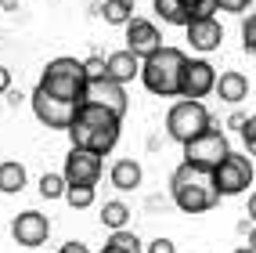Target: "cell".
I'll return each mask as SVG.
<instances>
[{"label":"cell","instance_id":"obj_1","mask_svg":"<svg viewBox=\"0 0 256 253\" xmlns=\"http://www.w3.org/2000/svg\"><path fill=\"white\" fill-rule=\"evenodd\" d=\"M119 130H123V116L98 105V101H80V109L69 123V141L76 148H90V152H101V156H108L119 141Z\"/></svg>","mask_w":256,"mask_h":253},{"label":"cell","instance_id":"obj_2","mask_svg":"<svg viewBox=\"0 0 256 253\" xmlns=\"http://www.w3.org/2000/svg\"><path fill=\"white\" fill-rule=\"evenodd\" d=\"M170 195L184 213H206L220 202V188L213 170H202L195 163H180L170 174Z\"/></svg>","mask_w":256,"mask_h":253},{"label":"cell","instance_id":"obj_3","mask_svg":"<svg viewBox=\"0 0 256 253\" xmlns=\"http://www.w3.org/2000/svg\"><path fill=\"white\" fill-rule=\"evenodd\" d=\"M188 58L180 47H159L156 55H148L141 62V83L156 94V98H180V83H184V69Z\"/></svg>","mask_w":256,"mask_h":253},{"label":"cell","instance_id":"obj_4","mask_svg":"<svg viewBox=\"0 0 256 253\" xmlns=\"http://www.w3.org/2000/svg\"><path fill=\"white\" fill-rule=\"evenodd\" d=\"M36 87L58 94L65 101H83L87 98V69H83V62H76V58H54V62H47V69H44Z\"/></svg>","mask_w":256,"mask_h":253},{"label":"cell","instance_id":"obj_5","mask_svg":"<svg viewBox=\"0 0 256 253\" xmlns=\"http://www.w3.org/2000/svg\"><path fill=\"white\" fill-rule=\"evenodd\" d=\"M210 127H213V116H210V109L202 105L198 98H180L177 105L166 112V134L177 145H188L192 138L206 134Z\"/></svg>","mask_w":256,"mask_h":253},{"label":"cell","instance_id":"obj_6","mask_svg":"<svg viewBox=\"0 0 256 253\" xmlns=\"http://www.w3.org/2000/svg\"><path fill=\"white\" fill-rule=\"evenodd\" d=\"M228 152H231L228 134L220 127H210L206 134H198V138H192L184 145V163H195L202 170H216V166L228 159Z\"/></svg>","mask_w":256,"mask_h":253},{"label":"cell","instance_id":"obj_7","mask_svg":"<svg viewBox=\"0 0 256 253\" xmlns=\"http://www.w3.org/2000/svg\"><path fill=\"white\" fill-rule=\"evenodd\" d=\"M29 101H32V112H36V120H40L47 130H69L72 116H76V109H80V101H65V98H58V94L44 91V87L32 91Z\"/></svg>","mask_w":256,"mask_h":253},{"label":"cell","instance_id":"obj_8","mask_svg":"<svg viewBox=\"0 0 256 253\" xmlns=\"http://www.w3.org/2000/svg\"><path fill=\"white\" fill-rule=\"evenodd\" d=\"M213 177H216L220 195L246 192L249 184H252V159H249V152H246V156H242V152H228V159L213 170Z\"/></svg>","mask_w":256,"mask_h":253},{"label":"cell","instance_id":"obj_9","mask_svg":"<svg viewBox=\"0 0 256 253\" xmlns=\"http://www.w3.org/2000/svg\"><path fill=\"white\" fill-rule=\"evenodd\" d=\"M65 177H69V184H98L101 177V152H90V148H76L65 156Z\"/></svg>","mask_w":256,"mask_h":253},{"label":"cell","instance_id":"obj_10","mask_svg":"<svg viewBox=\"0 0 256 253\" xmlns=\"http://www.w3.org/2000/svg\"><path fill=\"white\" fill-rule=\"evenodd\" d=\"M216 69L206 62V58H195V62H188V69H184V83H180V98H206L216 91Z\"/></svg>","mask_w":256,"mask_h":253},{"label":"cell","instance_id":"obj_11","mask_svg":"<svg viewBox=\"0 0 256 253\" xmlns=\"http://www.w3.org/2000/svg\"><path fill=\"white\" fill-rule=\"evenodd\" d=\"M11 235H14V242H18V246L36 249L40 242H47L50 221H47L44 213H36V210H26V213H18V217L11 221Z\"/></svg>","mask_w":256,"mask_h":253},{"label":"cell","instance_id":"obj_12","mask_svg":"<svg viewBox=\"0 0 256 253\" xmlns=\"http://www.w3.org/2000/svg\"><path fill=\"white\" fill-rule=\"evenodd\" d=\"M126 47L138 58H148V55H156V51L162 47V33L156 29V22H148V19H130L126 22Z\"/></svg>","mask_w":256,"mask_h":253},{"label":"cell","instance_id":"obj_13","mask_svg":"<svg viewBox=\"0 0 256 253\" xmlns=\"http://www.w3.org/2000/svg\"><path fill=\"white\" fill-rule=\"evenodd\" d=\"M83 101H98V105H105L119 116H126V91L123 83L112 80V76H101V80H87V98Z\"/></svg>","mask_w":256,"mask_h":253},{"label":"cell","instance_id":"obj_14","mask_svg":"<svg viewBox=\"0 0 256 253\" xmlns=\"http://www.w3.org/2000/svg\"><path fill=\"white\" fill-rule=\"evenodd\" d=\"M184 29H188V40H192V47H195V51H202V55L216 51V47H220V40H224V29H220L216 15H210V19H192Z\"/></svg>","mask_w":256,"mask_h":253},{"label":"cell","instance_id":"obj_15","mask_svg":"<svg viewBox=\"0 0 256 253\" xmlns=\"http://www.w3.org/2000/svg\"><path fill=\"white\" fill-rule=\"evenodd\" d=\"M141 62L144 58H138L130 47L126 51H116V55H108V76L119 80V83H130L134 76H141Z\"/></svg>","mask_w":256,"mask_h":253},{"label":"cell","instance_id":"obj_16","mask_svg":"<svg viewBox=\"0 0 256 253\" xmlns=\"http://www.w3.org/2000/svg\"><path fill=\"white\" fill-rule=\"evenodd\" d=\"M108 177H112V184H116L119 192H134L141 184V163L138 159H116L112 170H108Z\"/></svg>","mask_w":256,"mask_h":253},{"label":"cell","instance_id":"obj_17","mask_svg":"<svg viewBox=\"0 0 256 253\" xmlns=\"http://www.w3.org/2000/svg\"><path fill=\"white\" fill-rule=\"evenodd\" d=\"M216 94H220V101H228V105H238L246 94H249V80L242 76V73H220V80H216Z\"/></svg>","mask_w":256,"mask_h":253},{"label":"cell","instance_id":"obj_18","mask_svg":"<svg viewBox=\"0 0 256 253\" xmlns=\"http://www.w3.org/2000/svg\"><path fill=\"white\" fill-rule=\"evenodd\" d=\"M156 4V15L170 26H188L192 22V8H188V0H152Z\"/></svg>","mask_w":256,"mask_h":253},{"label":"cell","instance_id":"obj_19","mask_svg":"<svg viewBox=\"0 0 256 253\" xmlns=\"http://www.w3.org/2000/svg\"><path fill=\"white\" fill-rule=\"evenodd\" d=\"M26 188V166L22 163H0V192H8V195H18Z\"/></svg>","mask_w":256,"mask_h":253},{"label":"cell","instance_id":"obj_20","mask_svg":"<svg viewBox=\"0 0 256 253\" xmlns=\"http://www.w3.org/2000/svg\"><path fill=\"white\" fill-rule=\"evenodd\" d=\"M126 221H130V206L126 202H119V199H108L105 206H101V224L105 228H126Z\"/></svg>","mask_w":256,"mask_h":253},{"label":"cell","instance_id":"obj_21","mask_svg":"<svg viewBox=\"0 0 256 253\" xmlns=\"http://www.w3.org/2000/svg\"><path fill=\"white\" fill-rule=\"evenodd\" d=\"M108 26H126L134 19V0H105V8H101Z\"/></svg>","mask_w":256,"mask_h":253},{"label":"cell","instance_id":"obj_22","mask_svg":"<svg viewBox=\"0 0 256 253\" xmlns=\"http://www.w3.org/2000/svg\"><path fill=\"white\" fill-rule=\"evenodd\" d=\"M105 246H112V249H119V253H141V239H138L134 231H126V228H116V231L108 235Z\"/></svg>","mask_w":256,"mask_h":253},{"label":"cell","instance_id":"obj_23","mask_svg":"<svg viewBox=\"0 0 256 253\" xmlns=\"http://www.w3.org/2000/svg\"><path fill=\"white\" fill-rule=\"evenodd\" d=\"M65 188H69V177L65 174H44L40 177V195L44 199H62Z\"/></svg>","mask_w":256,"mask_h":253},{"label":"cell","instance_id":"obj_24","mask_svg":"<svg viewBox=\"0 0 256 253\" xmlns=\"http://www.w3.org/2000/svg\"><path fill=\"white\" fill-rule=\"evenodd\" d=\"M65 199H69L72 210L90 206V202H94V184H69V188H65Z\"/></svg>","mask_w":256,"mask_h":253},{"label":"cell","instance_id":"obj_25","mask_svg":"<svg viewBox=\"0 0 256 253\" xmlns=\"http://www.w3.org/2000/svg\"><path fill=\"white\" fill-rule=\"evenodd\" d=\"M83 69H87V80H101V76H108V58L90 55L87 62H83Z\"/></svg>","mask_w":256,"mask_h":253},{"label":"cell","instance_id":"obj_26","mask_svg":"<svg viewBox=\"0 0 256 253\" xmlns=\"http://www.w3.org/2000/svg\"><path fill=\"white\" fill-rule=\"evenodd\" d=\"M242 47L249 51V55H256V15H249V19L242 22Z\"/></svg>","mask_w":256,"mask_h":253},{"label":"cell","instance_id":"obj_27","mask_svg":"<svg viewBox=\"0 0 256 253\" xmlns=\"http://www.w3.org/2000/svg\"><path fill=\"white\" fill-rule=\"evenodd\" d=\"M238 134H242V141H246V152H249V156H256V116H249L246 127L238 130Z\"/></svg>","mask_w":256,"mask_h":253},{"label":"cell","instance_id":"obj_28","mask_svg":"<svg viewBox=\"0 0 256 253\" xmlns=\"http://www.w3.org/2000/svg\"><path fill=\"white\" fill-rule=\"evenodd\" d=\"M249 8V0H220V11H231V15H242Z\"/></svg>","mask_w":256,"mask_h":253},{"label":"cell","instance_id":"obj_29","mask_svg":"<svg viewBox=\"0 0 256 253\" xmlns=\"http://www.w3.org/2000/svg\"><path fill=\"white\" fill-rule=\"evenodd\" d=\"M148 253H177V246L170 242V239H156V242L148 246Z\"/></svg>","mask_w":256,"mask_h":253},{"label":"cell","instance_id":"obj_30","mask_svg":"<svg viewBox=\"0 0 256 253\" xmlns=\"http://www.w3.org/2000/svg\"><path fill=\"white\" fill-rule=\"evenodd\" d=\"M8 91H11V69L0 65V94H8Z\"/></svg>","mask_w":256,"mask_h":253},{"label":"cell","instance_id":"obj_31","mask_svg":"<svg viewBox=\"0 0 256 253\" xmlns=\"http://www.w3.org/2000/svg\"><path fill=\"white\" fill-rule=\"evenodd\" d=\"M246 120H249V116H242V112H234L231 120H228V127H231V130H242V127H246Z\"/></svg>","mask_w":256,"mask_h":253},{"label":"cell","instance_id":"obj_32","mask_svg":"<svg viewBox=\"0 0 256 253\" xmlns=\"http://www.w3.org/2000/svg\"><path fill=\"white\" fill-rule=\"evenodd\" d=\"M62 253H87V246L72 239V242H65V246H62Z\"/></svg>","mask_w":256,"mask_h":253},{"label":"cell","instance_id":"obj_33","mask_svg":"<svg viewBox=\"0 0 256 253\" xmlns=\"http://www.w3.org/2000/svg\"><path fill=\"white\" fill-rule=\"evenodd\" d=\"M246 213H249V221H256V192L249 195V210H246Z\"/></svg>","mask_w":256,"mask_h":253},{"label":"cell","instance_id":"obj_34","mask_svg":"<svg viewBox=\"0 0 256 253\" xmlns=\"http://www.w3.org/2000/svg\"><path fill=\"white\" fill-rule=\"evenodd\" d=\"M249 246H252V249H256V228H252V231H249Z\"/></svg>","mask_w":256,"mask_h":253},{"label":"cell","instance_id":"obj_35","mask_svg":"<svg viewBox=\"0 0 256 253\" xmlns=\"http://www.w3.org/2000/svg\"><path fill=\"white\" fill-rule=\"evenodd\" d=\"M234 253H256V249L252 246H242V249H234Z\"/></svg>","mask_w":256,"mask_h":253},{"label":"cell","instance_id":"obj_36","mask_svg":"<svg viewBox=\"0 0 256 253\" xmlns=\"http://www.w3.org/2000/svg\"><path fill=\"white\" fill-rule=\"evenodd\" d=\"M101 253H119V249H112V246H101Z\"/></svg>","mask_w":256,"mask_h":253}]
</instances>
